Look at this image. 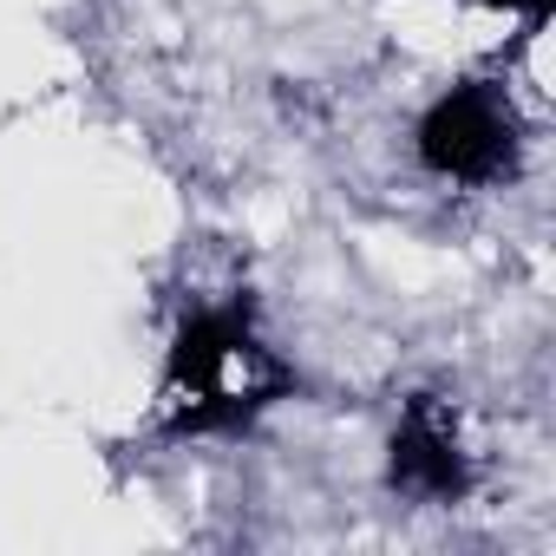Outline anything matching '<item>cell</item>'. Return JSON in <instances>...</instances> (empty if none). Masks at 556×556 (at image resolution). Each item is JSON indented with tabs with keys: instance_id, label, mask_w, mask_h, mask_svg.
Instances as JSON below:
<instances>
[{
	"instance_id": "cell-1",
	"label": "cell",
	"mask_w": 556,
	"mask_h": 556,
	"mask_svg": "<svg viewBox=\"0 0 556 556\" xmlns=\"http://www.w3.org/2000/svg\"><path fill=\"white\" fill-rule=\"evenodd\" d=\"M419 151H426V164L445 170V177H491V170L510 157V118H504L478 86H465V92H452V99H439V105L426 112Z\"/></svg>"
},
{
	"instance_id": "cell-2",
	"label": "cell",
	"mask_w": 556,
	"mask_h": 556,
	"mask_svg": "<svg viewBox=\"0 0 556 556\" xmlns=\"http://www.w3.org/2000/svg\"><path fill=\"white\" fill-rule=\"evenodd\" d=\"M419 471H432V484H439V491H445V484H458V465L445 458V445H439V439H426V432L413 426V432L400 439V478H419Z\"/></svg>"
}]
</instances>
